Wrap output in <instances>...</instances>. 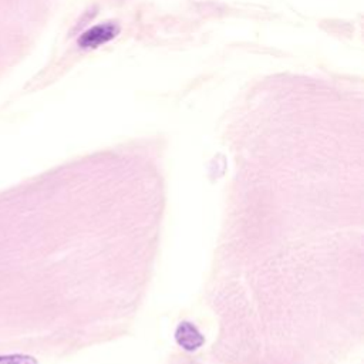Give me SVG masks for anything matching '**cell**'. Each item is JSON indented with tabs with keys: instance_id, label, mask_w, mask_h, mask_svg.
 <instances>
[{
	"instance_id": "3957f363",
	"label": "cell",
	"mask_w": 364,
	"mask_h": 364,
	"mask_svg": "<svg viewBox=\"0 0 364 364\" xmlns=\"http://www.w3.org/2000/svg\"><path fill=\"white\" fill-rule=\"evenodd\" d=\"M0 364H37V360L28 354H1Z\"/></svg>"
},
{
	"instance_id": "7a4b0ae2",
	"label": "cell",
	"mask_w": 364,
	"mask_h": 364,
	"mask_svg": "<svg viewBox=\"0 0 364 364\" xmlns=\"http://www.w3.org/2000/svg\"><path fill=\"white\" fill-rule=\"evenodd\" d=\"M175 338L181 347H183L185 350H189V351L196 350L203 343L200 333L191 323H181L179 327L176 328Z\"/></svg>"
},
{
	"instance_id": "6da1fadb",
	"label": "cell",
	"mask_w": 364,
	"mask_h": 364,
	"mask_svg": "<svg viewBox=\"0 0 364 364\" xmlns=\"http://www.w3.org/2000/svg\"><path fill=\"white\" fill-rule=\"evenodd\" d=\"M117 33L118 27L112 23L97 24L81 34V37L78 38V44L82 48H95L112 40L117 36Z\"/></svg>"
}]
</instances>
